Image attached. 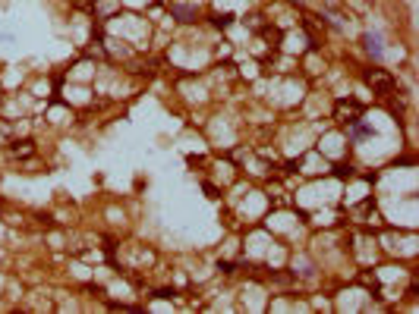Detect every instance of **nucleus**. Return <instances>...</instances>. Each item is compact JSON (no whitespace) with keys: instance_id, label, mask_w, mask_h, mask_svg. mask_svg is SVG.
<instances>
[{"instance_id":"obj_1","label":"nucleus","mask_w":419,"mask_h":314,"mask_svg":"<svg viewBox=\"0 0 419 314\" xmlns=\"http://www.w3.org/2000/svg\"><path fill=\"white\" fill-rule=\"evenodd\" d=\"M334 119L341 126H353L363 119V104L356 101V98H341V101L334 104Z\"/></svg>"},{"instance_id":"obj_2","label":"nucleus","mask_w":419,"mask_h":314,"mask_svg":"<svg viewBox=\"0 0 419 314\" xmlns=\"http://www.w3.org/2000/svg\"><path fill=\"white\" fill-rule=\"evenodd\" d=\"M365 82H369V88L375 91L378 98H388L391 91L397 88V79L391 76L388 69H369V72H365Z\"/></svg>"},{"instance_id":"obj_3","label":"nucleus","mask_w":419,"mask_h":314,"mask_svg":"<svg viewBox=\"0 0 419 314\" xmlns=\"http://www.w3.org/2000/svg\"><path fill=\"white\" fill-rule=\"evenodd\" d=\"M363 44H365V50H369L372 57H382V38L378 35H363Z\"/></svg>"},{"instance_id":"obj_4","label":"nucleus","mask_w":419,"mask_h":314,"mask_svg":"<svg viewBox=\"0 0 419 314\" xmlns=\"http://www.w3.org/2000/svg\"><path fill=\"white\" fill-rule=\"evenodd\" d=\"M170 13H174L180 22H196V10H192V6H174Z\"/></svg>"},{"instance_id":"obj_5","label":"nucleus","mask_w":419,"mask_h":314,"mask_svg":"<svg viewBox=\"0 0 419 314\" xmlns=\"http://www.w3.org/2000/svg\"><path fill=\"white\" fill-rule=\"evenodd\" d=\"M13 154H19V157H32V154H35V148H32V142H16V145H13Z\"/></svg>"},{"instance_id":"obj_6","label":"nucleus","mask_w":419,"mask_h":314,"mask_svg":"<svg viewBox=\"0 0 419 314\" xmlns=\"http://www.w3.org/2000/svg\"><path fill=\"white\" fill-rule=\"evenodd\" d=\"M334 176L337 179H350L353 176V164H334Z\"/></svg>"},{"instance_id":"obj_7","label":"nucleus","mask_w":419,"mask_h":314,"mask_svg":"<svg viewBox=\"0 0 419 314\" xmlns=\"http://www.w3.org/2000/svg\"><path fill=\"white\" fill-rule=\"evenodd\" d=\"M211 22H215V25H218V29H227V25H230V22H234V13H218V16H215V19H211Z\"/></svg>"},{"instance_id":"obj_8","label":"nucleus","mask_w":419,"mask_h":314,"mask_svg":"<svg viewBox=\"0 0 419 314\" xmlns=\"http://www.w3.org/2000/svg\"><path fill=\"white\" fill-rule=\"evenodd\" d=\"M372 135V129L365 123H353V138H369Z\"/></svg>"},{"instance_id":"obj_9","label":"nucleus","mask_w":419,"mask_h":314,"mask_svg":"<svg viewBox=\"0 0 419 314\" xmlns=\"http://www.w3.org/2000/svg\"><path fill=\"white\" fill-rule=\"evenodd\" d=\"M218 270H221V273H234V264H230V261H221V264H218Z\"/></svg>"},{"instance_id":"obj_10","label":"nucleus","mask_w":419,"mask_h":314,"mask_svg":"<svg viewBox=\"0 0 419 314\" xmlns=\"http://www.w3.org/2000/svg\"><path fill=\"white\" fill-rule=\"evenodd\" d=\"M202 189H205V192H208V198H218V189H215V185H211V182H205V185H202Z\"/></svg>"},{"instance_id":"obj_11","label":"nucleus","mask_w":419,"mask_h":314,"mask_svg":"<svg viewBox=\"0 0 419 314\" xmlns=\"http://www.w3.org/2000/svg\"><path fill=\"white\" fill-rule=\"evenodd\" d=\"M170 296H174V289H158L155 292V298H170Z\"/></svg>"},{"instance_id":"obj_12","label":"nucleus","mask_w":419,"mask_h":314,"mask_svg":"<svg viewBox=\"0 0 419 314\" xmlns=\"http://www.w3.org/2000/svg\"><path fill=\"white\" fill-rule=\"evenodd\" d=\"M296 3H303V0H296Z\"/></svg>"}]
</instances>
